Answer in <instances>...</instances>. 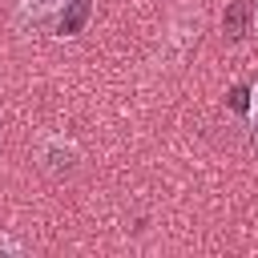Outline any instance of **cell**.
Returning <instances> with one entry per match:
<instances>
[{
	"mask_svg": "<svg viewBox=\"0 0 258 258\" xmlns=\"http://www.w3.org/2000/svg\"><path fill=\"white\" fill-rule=\"evenodd\" d=\"M32 161L48 181H73L81 173V165H85V149L69 133H44L32 145Z\"/></svg>",
	"mask_w": 258,
	"mask_h": 258,
	"instance_id": "6da1fadb",
	"label": "cell"
},
{
	"mask_svg": "<svg viewBox=\"0 0 258 258\" xmlns=\"http://www.w3.org/2000/svg\"><path fill=\"white\" fill-rule=\"evenodd\" d=\"M73 0H20V16H32V20H44L60 8H69Z\"/></svg>",
	"mask_w": 258,
	"mask_h": 258,
	"instance_id": "7a4b0ae2",
	"label": "cell"
},
{
	"mask_svg": "<svg viewBox=\"0 0 258 258\" xmlns=\"http://www.w3.org/2000/svg\"><path fill=\"white\" fill-rule=\"evenodd\" d=\"M246 117H250V137L258 145V81L250 85V109H246Z\"/></svg>",
	"mask_w": 258,
	"mask_h": 258,
	"instance_id": "3957f363",
	"label": "cell"
},
{
	"mask_svg": "<svg viewBox=\"0 0 258 258\" xmlns=\"http://www.w3.org/2000/svg\"><path fill=\"white\" fill-rule=\"evenodd\" d=\"M0 254H24V246H20L16 238H8V234H0Z\"/></svg>",
	"mask_w": 258,
	"mask_h": 258,
	"instance_id": "277c9868",
	"label": "cell"
},
{
	"mask_svg": "<svg viewBox=\"0 0 258 258\" xmlns=\"http://www.w3.org/2000/svg\"><path fill=\"white\" fill-rule=\"evenodd\" d=\"M250 32L258 36V4H254V24H250Z\"/></svg>",
	"mask_w": 258,
	"mask_h": 258,
	"instance_id": "5b68a950",
	"label": "cell"
}]
</instances>
